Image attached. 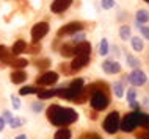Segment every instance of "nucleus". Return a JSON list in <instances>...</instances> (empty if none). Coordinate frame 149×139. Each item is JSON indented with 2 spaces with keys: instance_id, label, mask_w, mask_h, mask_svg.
Here are the masks:
<instances>
[{
  "instance_id": "f3484780",
  "label": "nucleus",
  "mask_w": 149,
  "mask_h": 139,
  "mask_svg": "<svg viewBox=\"0 0 149 139\" xmlns=\"http://www.w3.org/2000/svg\"><path fill=\"white\" fill-rule=\"evenodd\" d=\"M136 23H146L149 21V13L146 10H140V11H136Z\"/></svg>"
},
{
  "instance_id": "f8f14e48",
  "label": "nucleus",
  "mask_w": 149,
  "mask_h": 139,
  "mask_svg": "<svg viewBox=\"0 0 149 139\" xmlns=\"http://www.w3.org/2000/svg\"><path fill=\"white\" fill-rule=\"evenodd\" d=\"M90 52H91V45H90V42L82 41V42H79V44L75 45V49H74V55H75V56H80V55H90Z\"/></svg>"
},
{
  "instance_id": "a19ab883",
  "label": "nucleus",
  "mask_w": 149,
  "mask_h": 139,
  "mask_svg": "<svg viewBox=\"0 0 149 139\" xmlns=\"http://www.w3.org/2000/svg\"><path fill=\"white\" fill-rule=\"evenodd\" d=\"M130 106H132V108H134V109H138V108H140L138 102H132V103H130Z\"/></svg>"
},
{
  "instance_id": "9b49d317",
  "label": "nucleus",
  "mask_w": 149,
  "mask_h": 139,
  "mask_svg": "<svg viewBox=\"0 0 149 139\" xmlns=\"http://www.w3.org/2000/svg\"><path fill=\"white\" fill-rule=\"evenodd\" d=\"M102 69L105 74H110V75L121 72V66H119V63H116V61H105L102 64Z\"/></svg>"
},
{
  "instance_id": "cd10ccee",
  "label": "nucleus",
  "mask_w": 149,
  "mask_h": 139,
  "mask_svg": "<svg viewBox=\"0 0 149 139\" xmlns=\"http://www.w3.org/2000/svg\"><path fill=\"white\" fill-rule=\"evenodd\" d=\"M8 56H10V52L5 45H0V61H8Z\"/></svg>"
},
{
  "instance_id": "58836bf2",
  "label": "nucleus",
  "mask_w": 149,
  "mask_h": 139,
  "mask_svg": "<svg viewBox=\"0 0 149 139\" xmlns=\"http://www.w3.org/2000/svg\"><path fill=\"white\" fill-rule=\"evenodd\" d=\"M3 128H5V119H3V117H0V131H2Z\"/></svg>"
},
{
  "instance_id": "1a4fd4ad",
  "label": "nucleus",
  "mask_w": 149,
  "mask_h": 139,
  "mask_svg": "<svg viewBox=\"0 0 149 139\" xmlns=\"http://www.w3.org/2000/svg\"><path fill=\"white\" fill-rule=\"evenodd\" d=\"M72 5V0H54V3L50 5L52 13H63Z\"/></svg>"
},
{
  "instance_id": "9d476101",
  "label": "nucleus",
  "mask_w": 149,
  "mask_h": 139,
  "mask_svg": "<svg viewBox=\"0 0 149 139\" xmlns=\"http://www.w3.org/2000/svg\"><path fill=\"white\" fill-rule=\"evenodd\" d=\"M88 63H90V55H80V56H75L74 61H72V70H80L82 67H85Z\"/></svg>"
},
{
  "instance_id": "c9c22d12",
  "label": "nucleus",
  "mask_w": 149,
  "mask_h": 139,
  "mask_svg": "<svg viewBox=\"0 0 149 139\" xmlns=\"http://www.w3.org/2000/svg\"><path fill=\"white\" fill-rule=\"evenodd\" d=\"M68 67H71V66H68V64H61V66H60V69H61V72L63 74H71L72 72V69H68Z\"/></svg>"
},
{
  "instance_id": "dca6fc26",
  "label": "nucleus",
  "mask_w": 149,
  "mask_h": 139,
  "mask_svg": "<svg viewBox=\"0 0 149 139\" xmlns=\"http://www.w3.org/2000/svg\"><path fill=\"white\" fill-rule=\"evenodd\" d=\"M69 89L74 91L75 94H80V92L83 91V80H82V78H77V80H74V81H72L71 85H69Z\"/></svg>"
},
{
  "instance_id": "423d86ee",
  "label": "nucleus",
  "mask_w": 149,
  "mask_h": 139,
  "mask_svg": "<svg viewBox=\"0 0 149 139\" xmlns=\"http://www.w3.org/2000/svg\"><path fill=\"white\" fill-rule=\"evenodd\" d=\"M47 31H49L47 22H38L36 25H33V28H31V39H33V42H38L39 39H42L47 34Z\"/></svg>"
},
{
  "instance_id": "c756f323",
  "label": "nucleus",
  "mask_w": 149,
  "mask_h": 139,
  "mask_svg": "<svg viewBox=\"0 0 149 139\" xmlns=\"http://www.w3.org/2000/svg\"><path fill=\"white\" fill-rule=\"evenodd\" d=\"M127 98H129V102H135V98H136V91L134 89V88H130L127 91Z\"/></svg>"
},
{
  "instance_id": "4468645a",
  "label": "nucleus",
  "mask_w": 149,
  "mask_h": 139,
  "mask_svg": "<svg viewBox=\"0 0 149 139\" xmlns=\"http://www.w3.org/2000/svg\"><path fill=\"white\" fill-rule=\"evenodd\" d=\"M10 66L16 67V70H22V67L29 66V61H27L25 58H16V59H11L10 61Z\"/></svg>"
},
{
  "instance_id": "393cba45",
  "label": "nucleus",
  "mask_w": 149,
  "mask_h": 139,
  "mask_svg": "<svg viewBox=\"0 0 149 139\" xmlns=\"http://www.w3.org/2000/svg\"><path fill=\"white\" fill-rule=\"evenodd\" d=\"M36 92H38V89L33 88V86H25V88H22L19 91L21 95H30V94H36Z\"/></svg>"
},
{
  "instance_id": "79ce46f5",
  "label": "nucleus",
  "mask_w": 149,
  "mask_h": 139,
  "mask_svg": "<svg viewBox=\"0 0 149 139\" xmlns=\"http://www.w3.org/2000/svg\"><path fill=\"white\" fill-rule=\"evenodd\" d=\"M16 139H27L25 134H19V136H16Z\"/></svg>"
},
{
  "instance_id": "6e6552de",
  "label": "nucleus",
  "mask_w": 149,
  "mask_h": 139,
  "mask_svg": "<svg viewBox=\"0 0 149 139\" xmlns=\"http://www.w3.org/2000/svg\"><path fill=\"white\" fill-rule=\"evenodd\" d=\"M57 81H58V74H55V72H46L39 78H36V83L39 86H52Z\"/></svg>"
},
{
  "instance_id": "f704fd0d",
  "label": "nucleus",
  "mask_w": 149,
  "mask_h": 139,
  "mask_svg": "<svg viewBox=\"0 0 149 139\" xmlns=\"http://www.w3.org/2000/svg\"><path fill=\"white\" fill-rule=\"evenodd\" d=\"M3 119H5V122H8V124H10V122L11 120H13V116H11V113H10V111H5V113H3Z\"/></svg>"
},
{
  "instance_id": "72a5a7b5",
  "label": "nucleus",
  "mask_w": 149,
  "mask_h": 139,
  "mask_svg": "<svg viewBox=\"0 0 149 139\" xmlns=\"http://www.w3.org/2000/svg\"><path fill=\"white\" fill-rule=\"evenodd\" d=\"M140 31L146 39H149V27H140Z\"/></svg>"
},
{
  "instance_id": "20e7f679",
  "label": "nucleus",
  "mask_w": 149,
  "mask_h": 139,
  "mask_svg": "<svg viewBox=\"0 0 149 139\" xmlns=\"http://www.w3.org/2000/svg\"><path fill=\"white\" fill-rule=\"evenodd\" d=\"M138 113L140 111H135V113H129L124 116L123 122H121V130L126 133H130L138 127Z\"/></svg>"
},
{
  "instance_id": "0eeeda50",
  "label": "nucleus",
  "mask_w": 149,
  "mask_h": 139,
  "mask_svg": "<svg viewBox=\"0 0 149 139\" xmlns=\"http://www.w3.org/2000/svg\"><path fill=\"white\" fill-rule=\"evenodd\" d=\"M127 80L132 83L134 86H143L144 83H146V74L143 72V70H140V69H135V70H132L130 74H129V77H127Z\"/></svg>"
},
{
  "instance_id": "a211bd4d",
  "label": "nucleus",
  "mask_w": 149,
  "mask_h": 139,
  "mask_svg": "<svg viewBox=\"0 0 149 139\" xmlns=\"http://www.w3.org/2000/svg\"><path fill=\"white\" fill-rule=\"evenodd\" d=\"M138 125L143 127L144 130H149V114L138 113Z\"/></svg>"
},
{
  "instance_id": "e433bc0d",
  "label": "nucleus",
  "mask_w": 149,
  "mask_h": 139,
  "mask_svg": "<svg viewBox=\"0 0 149 139\" xmlns=\"http://www.w3.org/2000/svg\"><path fill=\"white\" fill-rule=\"evenodd\" d=\"M39 50H41V45H39L38 42H33V47L30 49V52H31V53H38Z\"/></svg>"
},
{
  "instance_id": "473e14b6",
  "label": "nucleus",
  "mask_w": 149,
  "mask_h": 139,
  "mask_svg": "<svg viewBox=\"0 0 149 139\" xmlns=\"http://www.w3.org/2000/svg\"><path fill=\"white\" fill-rule=\"evenodd\" d=\"M11 102H13L14 109H19V108H21V102H19V97H16V95H13V97H11Z\"/></svg>"
},
{
  "instance_id": "7c9ffc66",
  "label": "nucleus",
  "mask_w": 149,
  "mask_h": 139,
  "mask_svg": "<svg viewBox=\"0 0 149 139\" xmlns=\"http://www.w3.org/2000/svg\"><path fill=\"white\" fill-rule=\"evenodd\" d=\"M115 6V0H102V8L104 10H110Z\"/></svg>"
},
{
  "instance_id": "5701e85b",
  "label": "nucleus",
  "mask_w": 149,
  "mask_h": 139,
  "mask_svg": "<svg viewBox=\"0 0 149 139\" xmlns=\"http://www.w3.org/2000/svg\"><path fill=\"white\" fill-rule=\"evenodd\" d=\"M113 92H115V95L118 98L124 97V86H123V83H115V85H113Z\"/></svg>"
},
{
  "instance_id": "f03ea898",
  "label": "nucleus",
  "mask_w": 149,
  "mask_h": 139,
  "mask_svg": "<svg viewBox=\"0 0 149 139\" xmlns=\"http://www.w3.org/2000/svg\"><path fill=\"white\" fill-rule=\"evenodd\" d=\"M91 108L94 111H104L108 106V95L107 92H102V91H97L91 95Z\"/></svg>"
},
{
  "instance_id": "4c0bfd02",
  "label": "nucleus",
  "mask_w": 149,
  "mask_h": 139,
  "mask_svg": "<svg viewBox=\"0 0 149 139\" xmlns=\"http://www.w3.org/2000/svg\"><path fill=\"white\" fill-rule=\"evenodd\" d=\"M31 108H33V111H36V113H39V111H42V105L41 103H33Z\"/></svg>"
},
{
  "instance_id": "6ab92c4d",
  "label": "nucleus",
  "mask_w": 149,
  "mask_h": 139,
  "mask_svg": "<svg viewBox=\"0 0 149 139\" xmlns=\"http://www.w3.org/2000/svg\"><path fill=\"white\" fill-rule=\"evenodd\" d=\"M74 49H75V44H69V42H68V44H64L63 47H61V55L63 56H72V55H74Z\"/></svg>"
},
{
  "instance_id": "4be33fe9",
  "label": "nucleus",
  "mask_w": 149,
  "mask_h": 139,
  "mask_svg": "<svg viewBox=\"0 0 149 139\" xmlns=\"http://www.w3.org/2000/svg\"><path fill=\"white\" fill-rule=\"evenodd\" d=\"M143 47H144V44H143L141 39L140 38H132V49H134L135 52H141Z\"/></svg>"
},
{
  "instance_id": "c85d7f7f",
  "label": "nucleus",
  "mask_w": 149,
  "mask_h": 139,
  "mask_svg": "<svg viewBox=\"0 0 149 139\" xmlns=\"http://www.w3.org/2000/svg\"><path fill=\"white\" fill-rule=\"evenodd\" d=\"M49 66H50L49 59H38V61H36V67H38V69H46V67H49Z\"/></svg>"
},
{
  "instance_id": "39448f33",
  "label": "nucleus",
  "mask_w": 149,
  "mask_h": 139,
  "mask_svg": "<svg viewBox=\"0 0 149 139\" xmlns=\"http://www.w3.org/2000/svg\"><path fill=\"white\" fill-rule=\"evenodd\" d=\"M83 30V23L82 22H69V23H66L64 27H61V28L58 30V36L61 38V36H68V34H77L80 33V31Z\"/></svg>"
},
{
  "instance_id": "aec40b11",
  "label": "nucleus",
  "mask_w": 149,
  "mask_h": 139,
  "mask_svg": "<svg viewBox=\"0 0 149 139\" xmlns=\"http://www.w3.org/2000/svg\"><path fill=\"white\" fill-rule=\"evenodd\" d=\"M38 97L41 98V100H46V98H50V97H54L55 95V91H52V89H38Z\"/></svg>"
},
{
  "instance_id": "2eb2a0df",
  "label": "nucleus",
  "mask_w": 149,
  "mask_h": 139,
  "mask_svg": "<svg viewBox=\"0 0 149 139\" xmlns=\"http://www.w3.org/2000/svg\"><path fill=\"white\" fill-rule=\"evenodd\" d=\"M25 49H27L25 41L19 39V41H16V42H14V45H13V55H21L22 52H25Z\"/></svg>"
},
{
  "instance_id": "37998d69",
  "label": "nucleus",
  "mask_w": 149,
  "mask_h": 139,
  "mask_svg": "<svg viewBox=\"0 0 149 139\" xmlns=\"http://www.w3.org/2000/svg\"><path fill=\"white\" fill-rule=\"evenodd\" d=\"M146 2H149V0H146Z\"/></svg>"
},
{
  "instance_id": "f257e3e1",
  "label": "nucleus",
  "mask_w": 149,
  "mask_h": 139,
  "mask_svg": "<svg viewBox=\"0 0 149 139\" xmlns=\"http://www.w3.org/2000/svg\"><path fill=\"white\" fill-rule=\"evenodd\" d=\"M47 119H49L54 125L66 127L69 124H74L79 119V114L75 113V109L61 108V106H58V105H50V108L47 109Z\"/></svg>"
},
{
  "instance_id": "ea45409f",
  "label": "nucleus",
  "mask_w": 149,
  "mask_h": 139,
  "mask_svg": "<svg viewBox=\"0 0 149 139\" xmlns=\"http://www.w3.org/2000/svg\"><path fill=\"white\" fill-rule=\"evenodd\" d=\"M75 41H80V42H82L83 41V34H77V36H74V42Z\"/></svg>"
},
{
  "instance_id": "7ed1b4c3",
  "label": "nucleus",
  "mask_w": 149,
  "mask_h": 139,
  "mask_svg": "<svg viewBox=\"0 0 149 139\" xmlns=\"http://www.w3.org/2000/svg\"><path fill=\"white\" fill-rule=\"evenodd\" d=\"M119 127H121L119 114L116 113V111H113V113H110L105 117V120H104V130H105L108 134H115L119 130Z\"/></svg>"
},
{
  "instance_id": "a878e982",
  "label": "nucleus",
  "mask_w": 149,
  "mask_h": 139,
  "mask_svg": "<svg viewBox=\"0 0 149 139\" xmlns=\"http://www.w3.org/2000/svg\"><path fill=\"white\" fill-rule=\"evenodd\" d=\"M99 52H100V55H102V56H105V55L108 53V41H107V39H102V41H100Z\"/></svg>"
},
{
  "instance_id": "412c9836",
  "label": "nucleus",
  "mask_w": 149,
  "mask_h": 139,
  "mask_svg": "<svg viewBox=\"0 0 149 139\" xmlns=\"http://www.w3.org/2000/svg\"><path fill=\"white\" fill-rule=\"evenodd\" d=\"M69 138H71V131L68 128H64V127L55 133V139H69Z\"/></svg>"
},
{
  "instance_id": "ddd939ff",
  "label": "nucleus",
  "mask_w": 149,
  "mask_h": 139,
  "mask_svg": "<svg viewBox=\"0 0 149 139\" xmlns=\"http://www.w3.org/2000/svg\"><path fill=\"white\" fill-rule=\"evenodd\" d=\"M25 80H27V74L24 70H14V72H11V81L14 85H19V83H22Z\"/></svg>"
},
{
  "instance_id": "bb28decb",
  "label": "nucleus",
  "mask_w": 149,
  "mask_h": 139,
  "mask_svg": "<svg viewBox=\"0 0 149 139\" xmlns=\"http://www.w3.org/2000/svg\"><path fill=\"white\" fill-rule=\"evenodd\" d=\"M127 63H129V66H130V67H134V70L140 67V61H138V59H135L132 55H127Z\"/></svg>"
},
{
  "instance_id": "2f4dec72",
  "label": "nucleus",
  "mask_w": 149,
  "mask_h": 139,
  "mask_svg": "<svg viewBox=\"0 0 149 139\" xmlns=\"http://www.w3.org/2000/svg\"><path fill=\"white\" fill-rule=\"evenodd\" d=\"M22 124H24V120H22V119H17V117H14L13 120L10 122V127H11V128H16V127H21Z\"/></svg>"
},
{
  "instance_id": "b1692460",
  "label": "nucleus",
  "mask_w": 149,
  "mask_h": 139,
  "mask_svg": "<svg viewBox=\"0 0 149 139\" xmlns=\"http://www.w3.org/2000/svg\"><path fill=\"white\" fill-rule=\"evenodd\" d=\"M119 36H121V39H124V41L129 39V38H130V28H129L127 25L121 27V28H119Z\"/></svg>"
}]
</instances>
